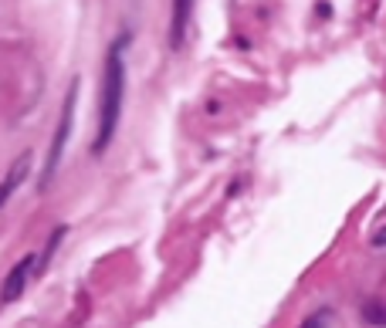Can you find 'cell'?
I'll return each mask as SVG.
<instances>
[{"instance_id":"cell-1","label":"cell","mask_w":386,"mask_h":328,"mask_svg":"<svg viewBox=\"0 0 386 328\" xmlns=\"http://www.w3.org/2000/svg\"><path fill=\"white\" fill-rule=\"evenodd\" d=\"M126 44H129V31L119 34L108 51H105L102 61V88H99V129H95V142L92 152L102 156L112 139H115V129L122 119V105H126Z\"/></svg>"},{"instance_id":"cell-2","label":"cell","mask_w":386,"mask_h":328,"mask_svg":"<svg viewBox=\"0 0 386 328\" xmlns=\"http://www.w3.org/2000/svg\"><path fill=\"white\" fill-rule=\"evenodd\" d=\"M75 99H78V78L68 85L65 92V101H61V119H58V129L51 136V146H48V156H45V166H41V177H38V193H48L54 173L61 166V156L68 149V139H72V119H75Z\"/></svg>"},{"instance_id":"cell-3","label":"cell","mask_w":386,"mask_h":328,"mask_svg":"<svg viewBox=\"0 0 386 328\" xmlns=\"http://www.w3.org/2000/svg\"><path fill=\"white\" fill-rule=\"evenodd\" d=\"M34 274H38V254H24V257L7 271V278H3V284H0V304L17 302V298L24 295V288L31 284Z\"/></svg>"},{"instance_id":"cell-4","label":"cell","mask_w":386,"mask_h":328,"mask_svg":"<svg viewBox=\"0 0 386 328\" xmlns=\"http://www.w3.org/2000/svg\"><path fill=\"white\" fill-rule=\"evenodd\" d=\"M27 173H31V152H21V156L7 166L3 179H0V206L14 197V190H21V186H24Z\"/></svg>"},{"instance_id":"cell-5","label":"cell","mask_w":386,"mask_h":328,"mask_svg":"<svg viewBox=\"0 0 386 328\" xmlns=\"http://www.w3.org/2000/svg\"><path fill=\"white\" fill-rule=\"evenodd\" d=\"M193 14V0H173V21H170V48L177 51L186 38V24Z\"/></svg>"},{"instance_id":"cell-6","label":"cell","mask_w":386,"mask_h":328,"mask_svg":"<svg viewBox=\"0 0 386 328\" xmlns=\"http://www.w3.org/2000/svg\"><path fill=\"white\" fill-rule=\"evenodd\" d=\"M65 233H68V227H65V224H61V227H54V233L48 237L45 251H41V257H38V271H45V268H48V261L54 257V251H58V244L65 240Z\"/></svg>"},{"instance_id":"cell-7","label":"cell","mask_w":386,"mask_h":328,"mask_svg":"<svg viewBox=\"0 0 386 328\" xmlns=\"http://www.w3.org/2000/svg\"><path fill=\"white\" fill-rule=\"evenodd\" d=\"M362 318L373 322V325H386V308L380 302H366L362 304Z\"/></svg>"},{"instance_id":"cell-8","label":"cell","mask_w":386,"mask_h":328,"mask_svg":"<svg viewBox=\"0 0 386 328\" xmlns=\"http://www.w3.org/2000/svg\"><path fill=\"white\" fill-rule=\"evenodd\" d=\"M329 318H332V311H315V315H309V318L302 322V328H325Z\"/></svg>"},{"instance_id":"cell-9","label":"cell","mask_w":386,"mask_h":328,"mask_svg":"<svg viewBox=\"0 0 386 328\" xmlns=\"http://www.w3.org/2000/svg\"><path fill=\"white\" fill-rule=\"evenodd\" d=\"M369 247H376V251H383L386 247V227H380L373 233V240H369Z\"/></svg>"}]
</instances>
